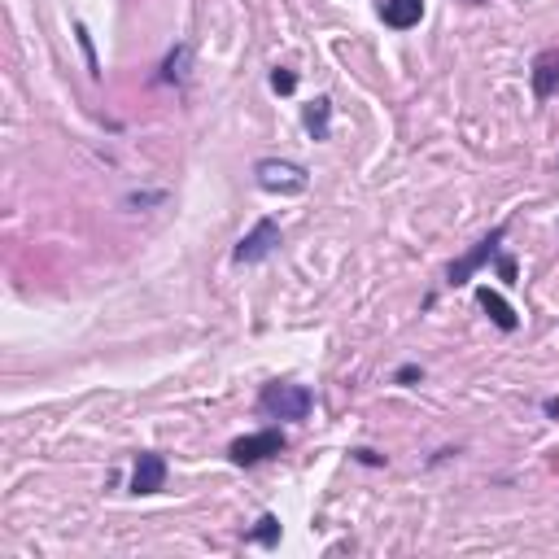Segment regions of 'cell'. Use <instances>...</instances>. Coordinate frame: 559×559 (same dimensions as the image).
<instances>
[{"instance_id": "1", "label": "cell", "mask_w": 559, "mask_h": 559, "mask_svg": "<svg viewBox=\"0 0 559 559\" xmlns=\"http://www.w3.org/2000/svg\"><path fill=\"white\" fill-rule=\"evenodd\" d=\"M254 180L263 193H280V197H293V193H306L311 184V171L302 162H289V158H263L254 166Z\"/></svg>"}, {"instance_id": "2", "label": "cell", "mask_w": 559, "mask_h": 559, "mask_svg": "<svg viewBox=\"0 0 559 559\" xmlns=\"http://www.w3.org/2000/svg\"><path fill=\"white\" fill-rule=\"evenodd\" d=\"M258 407L267 415H276V420H306L311 415V389L306 385H267L263 398H258Z\"/></svg>"}, {"instance_id": "3", "label": "cell", "mask_w": 559, "mask_h": 559, "mask_svg": "<svg viewBox=\"0 0 559 559\" xmlns=\"http://www.w3.org/2000/svg\"><path fill=\"white\" fill-rule=\"evenodd\" d=\"M280 450H284V433L280 428H263V433L236 437V442L228 446V459L241 463V468H249V463H263L271 455H280Z\"/></svg>"}, {"instance_id": "4", "label": "cell", "mask_w": 559, "mask_h": 559, "mask_svg": "<svg viewBox=\"0 0 559 559\" xmlns=\"http://www.w3.org/2000/svg\"><path fill=\"white\" fill-rule=\"evenodd\" d=\"M503 236H507V228H494L490 236H481L477 245L468 249V254L459 258V263H450V271H446V284H468V276L477 271L481 263H490V258L498 254V245H503Z\"/></svg>"}, {"instance_id": "5", "label": "cell", "mask_w": 559, "mask_h": 559, "mask_svg": "<svg viewBox=\"0 0 559 559\" xmlns=\"http://www.w3.org/2000/svg\"><path fill=\"white\" fill-rule=\"evenodd\" d=\"M276 245H280L276 219H258V223H254V232L241 236V245L232 249V258H236V263H263V258H267Z\"/></svg>"}, {"instance_id": "6", "label": "cell", "mask_w": 559, "mask_h": 559, "mask_svg": "<svg viewBox=\"0 0 559 559\" xmlns=\"http://www.w3.org/2000/svg\"><path fill=\"white\" fill-rule=\"evenodd\" d=\"M166 485V459L145 450V455H136V472H132V494H158Z\"/></svg>"}, {"instance_id": "7", "label": "cell", "mask_w": 559, "mask_h": 559, "mask_svg": "<svg viewBox=\"0 0 559 559\" xmlns=\"http://www.w3.org/2000/svg\"><path fill=\"white\" fill-rule=\"evenodd\" d=\"M380 18H385V27L407 31L424 18V0H385V5H380Z\"/></svg>"}, {"instance_id": "8", "label": "cell", "mask_w": 559, "mask_h": 559, "mask_svg": "<svg viewBox=\"0 0 559 559\" xmlns=\"http://www.w3.org/2000/svg\"><path fill=\"white\" fill-rule=\"evenodd\" d=\"M555 88H559V53H542L538 66H533V92H538V101H546Z\"/></svg>"}, {"instance_id": "9", "label": "cell", "mask_w": 559, "mask_h": 559, "mask_svg": "<svg viewBox=\"0 0 559 559\" xmlns=\"http://www.w3.org/2000/svg\"><path fill=\"white\" fill-rule=\"evenodd\" d=\"M477 302L485 306V311H490V319H494V324L503 328V332H516V324H520V319H516V311H511V306H507V302H503V297H498L494 289H477Z\"/></svg>"}, {"instance_id": "10", "label": "cell", "mask_w": 559, "mask_h": 559, "mask_svg": "<svg viewBox=\"0 0 559 559\" xmlns=\"http://www.w3.org/2000/svg\"><path fill=\"white\" fill-rule=\"evenodd\" d=\"M328 118H332V101H328V97H319V101L306 105L302 123H306V132H311L315 140H328Z\"/></svg>"}, {"instance_id": "11", "label": "cell", "mask_w": 559, "mask_h": 559, "mask_svg": "<svg viewBox=\"0 0 559 559\" xmlns=\"http://www.w3.org/2000/svg\"><path fill=\"white\" fill-rule=\"evenodd\" d=\"M184 66H188V44H180L162 66V83H180L184 79Z\"/></svg>"}, {"instance_id": "12", "label": "cell", "mask_w": 559, "mask_h": 559, "mask_svg": "<svg viewBox=\"0 0 559 559\" xmlns=\"http://www.w3.org/2000/svg\"><path fill=\"white\" fill-rule=\"evenodd\" d=\"M249 542H263V546H276V542H280V520H276V516H263V520H258V529L249 533Z\"/></svg>"}, {"instance_id": "13", "label": "cell", "mask_w": 559, "mask_h": 559, "mask_svg": "<svg viewBox=\"0 0 559 559\" xmlns=\"http://www.w3.org/2000/svg\"><path fill=\"white\" fill-rule=\"evenodd\" d=\"M271 88H276V92H284V97H289V92L297 88V75H293V70H276V75H271Z\"/></svg>"}, {"instance_id": "14", "label": "cell", "mask_w": 559, "mask_h": 559, "mask_svg": "<svg viewBox=\"0 0 559 559\" xmlns=\"http://www.w3.org/2000/svg\"><path fill=\"white\" fill-rule=\"evenodd\" d=\"M498 271H503V280H511V276H516V263H511V258H503V263H498Z\"/></svg>"}]
</instances>
